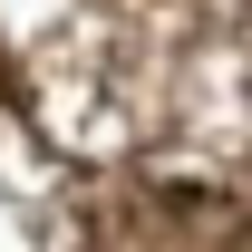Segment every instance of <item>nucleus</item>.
I'll list each match as a JSON object with an SVG mask.
<instances>
[{
  "label": "nucleus",
  "mask_w": 252,
  "mask_h": 252,
  "mask_svg": "<svg viewBox=\"0 0 252 252\" xmlns=\"http://www.w3.org/2000/svg\"><path fill=\"white\" fill-rule=\"evenodd\" d=\"M0 252H252V0H0Z\"/></svg>",
  "instance_id": "f257e3e1"
}]
</instances>
